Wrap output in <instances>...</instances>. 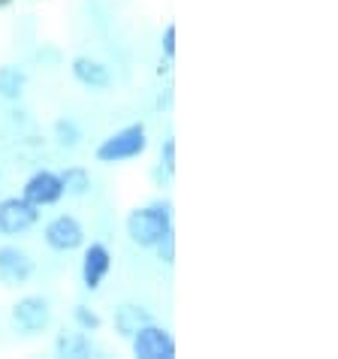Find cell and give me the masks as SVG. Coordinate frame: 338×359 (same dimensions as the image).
I'll return each mask as SVG.
<instances>
[{"label":"cell","instance_id":"cell-4","mask_svg":"<svg viewBox=\"0 0 338 359\" xmlns=\"http://www.w3.org/2000/svg\"><path fill=\"white\" fill-rule=\"evenodd\" d=\"M36 224H39V208L27 203L22 194L0 199V236L4 238L31 233Z\"/></svg>","mask_w":338,"mask_h":359},{"label":"cell","instance_id":"cell-9","mask_svg":"<svg viewBox=\"0 0 338 359\" xmlns=\"http://www.w3.org/2000/svg\"><path fill=\"white\" fill-rule=\"evenodd\" d=\"M112 272V251L103 242L82 245V287L85 290H100L103 281Z\"/></svg>","mask_w":338,"mask_h":359},{"label":"cell","instance_id":"cell-10","mask_svg":"<svg viewBox=\"0 0 338 359\" xmlns=\"http://www.w3.org/2000/svg\"><path fill=\"white\" fill-rule=\"evenodd\" d=\"M69 73H73V79L82 88H88V91H109L112 88V69H109L103 61H97V57L91 55H79L73 57V64H69Z\"/></svg>","mask_w":338,"mask_h":359},{"label":"cell","instance_id":"cell-8","mask_svg":"<svg viewBox=\"0 0 338 359\" xmlns=\"http://www.w3.org/2000/svg\"><path fill=\"white\" fill-rule=\"evenodd\" d=\"M36 260L18 245H0V284L4 287H22L34 278Z\"/></svg>","mask_w":338,"mask_h":359},{"label":"cell","instance_id":"cell-1","mask_svg":"<svg viewBox=\"0 0 338 359\" xmlns=\"http://www.w3.org/2000/svg\"><path fill=\"white\" fill-rule=\"evenodd\" d=\"M124 229H127V238H130L136 248L154 251L166 236H173V203L154 199V203L133 208L124 221Z\"/></svg>","mask_w":338,"mask_h":359},{"label":"cell","instance_id":"cell-6","mask_svg":"<svg viewBox=\"0 0 338 359\" xmlns=\"http://www.w3.org/2000/svg\"><path fill=\"white\" fill-rule=\"evenodd\" d=\"M43 238H46V245L52 248V251L58 254H69V251H79V248L85 245V226L79 217L73 215H58L52 217V221L46 224L43 229Z\"/></svg>","mask_w":338,"mask_h":359},{"label":"cell","instance_id":"cell-2","mask_svg":"<svg viewBox=\"0 0 338 359\" xmlns=\"http://www.w3.org/2000/svg\"><path fill=\"white\" fill-rule=\"evenodd\" d=\"M148 151V130L142 121L136 124H127L121 130L109 133L100 145L94 148V157L100 163H124V161H136V157H142Z\"/></svg>","mask_w":338,"mask_h":359},{"label":"cell","instance_id":"cell-11","mask_svg":"<svg viewBox=\"0 0 338 359\" xmlns=\"http://www.w3.org/2000/svg\"><path fill=\"white\" fill-rule=\"evenodd\" d=\"M94 341H91V332H82V329H76V332H58L55 338V356L61 359H91L94 356Z\"/></svg>","mask_w":338,"mask_h":359},{"label":"cell","instance_id":"cell-17","mask_svg":"<svg viewBox=\"0 0 338 359\" xmlns=\"http://www.w3.org/2000/svg\"><path fill=\"white\" fill-rule=\"evenodd\" d=\"M161 52H163L166 61H173V57H175V22H169L163 27V34H161Z\"/></svg>","mask_w":338,"mask_h":359},{"label":"cell","instance_id":"cell-18","mask_svg":"<svg viewBox=\"0 0 338 359\" xmlns=\"http://www.w3.org/2000/svg\"><path fill=\"white\" fill-rule=\"evenodd\" d=\"M161 166L166 169V175H175V139H163V145H161Z\"/></svg>","mask_w":338,"mask_h":359},{"label":"cell","instance_id":"cell-14","mask_svg":"<svg viewBox=\"0 0 338 359\" xmlns=\"http://www.w3.org/2000/svg\"><path fill=\"white\" fill-rule=\"evenodd\" d=\"M58 175H61V184H64L67 196H85L88 191H91V175H88L85 166H67Z\"/></svg>","mask_w":338,"mask_h":359},{"label":"cell","instance_id":"cell-7","mask_svg":"<svg viewBox=\"0 0 338 359\" xmlns=\"http://www.w3.org/2000/svg\"><path fill=\"white\" fill-rule=\"evenodd\" d=\"M22 196L36 208H48V205L61 203L67 194H64L61 175H58L55 169H36V172L27 175V182L22 187Z\"/></svg>","mask_w":338,"mask_h":359},{"label":"cell","instance_id":"cell-5","mask_svg":"<svg viewBox=\"0 0 338 359\" xmlns=\"http://www.w3.org/2000/svg\"><path fill=\"white\" fill-rule=\"evenodd\" d=\"M9 317H13L18 332L39 335V332H46L48 329V323H52V305H48L46 296H22L13 305Z\"/></svg>","mask_w":338,"mask_h":359},{"label":"cell","instance_id":"cell-13","mask_svg":"<svg viewBox=\"0 0 338 359\" xmlns=\"http://www.w3.org/2000/svg\"><path fill=\"white\" fill-rule=\"evenodd\" d=\"M27 88V73L18 64H4L0 67V100L6 103H18Z\"/></svg>","mask_w":338,"mask_h":359},{"label":"cell","instance_id":"cell-3","mask_svg":"<svg viewBox=\"0 0 338 359\" xmlns=\"http://www.w3.org/2000/svg\"><path fill=\"white\" fill-rule=\"evenodd\" d=\"M127 341H130V353L136 359H175L178 351L173 332L166 326H157L154 320L139 326Z\"/></svg>","mask_w":338,"mask_h":359},{"label":"cell","instance_id":"cell-12","mask_svg":"<svg viewBox=\"0 0 338 359\" xmlns=\"http://www.w3.org/2000/svg\"><path fill=\"white\" fill-rule=\"evenodd\" d=\"M151 320H154V317L148 314V308H142V305H133V302L118 305V308H115V314H112L115 332L121 335V338H130L139 326H145V323H151Z\"/></svg>","mask_w":338,"mask_h":359},{"label":"cell","instance_id":"cell-15","mask_svg":"<svg viewBox=\"0 0 338 359\" xmlns=\"http://www.w3.org/2000/svg\"><path fill=\"white\" fill-rule=\"evenodd\" d=\"M52 133H55V142L67 148V151H73V148H79V142H82V127H79L73 118H58Z\"/></svg>","mask_w":338,"mask_h":359},{"label":"cell","instance_id":"cell-19","mask_svg":"<svg viewBox=\"0 0 338 359\" xmlns=\"http://www.w3.org/2000/svg\"><path fill=\"white\" fill-rule=\"evenodd\" d=\"M13 4H15V0H0V9H9Z\"/></svg>","mask_w":338,"mask_h":359},{"label":"cell","instance_id":"cell-16","mask_svg":"<svg viewBox=\"0 0 338 359\" xmlns=\"http://www.w3.org/2000/svg\"><path fill=\"white\" fill-rule=\"evenodd\" d=\"M73 320H76V329H82V332H100L103 329V317L82 302L73 305Z\"/></svg>","mask_w":338,"mask_h":359}]
</instances>
